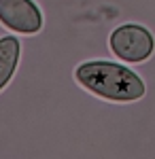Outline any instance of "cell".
Wrapping results in <instances>:
<instances>
[{
  "label": "cell",
  "instance_id": "cell-4",
  "mask_svg": "<svg viewBox=\"0 0 155 159\" xmlns=\"http://www.w3.org/2000/svg\"><path fill=\"white\" fill-rule=\"evenodd\" d=\"M21 55V45L15 36L0 38V91L11 83Z\"/></svg>",
  "mask_w": 155,
  "mask_h": 159
},
{
  "label": "cell",
  "instance_id": "cell-1",
  "mask_svg": "<svg viewBox=\"0 0 155 159\" xmlns=\"http://www.w3.org/2000/svg\"><path fill=\"white\" fill-rule=\"evenodd\" d=\"M74 79L89 93L119 104L136 102L147 91L144 81L134 70L108 60H92L79 64L74 68Z\"/></svg>",
  "mask_w": 155,
  "mask_h": 159
},
{
  "label": "cell",
  "instance_id": "cell-2",
  "mask_svg": "<svg viewBox=\"0 0 155 159\" xmlns=\"http://www.w3.org/2000/svg\"><path fill=\"white\" fill-rule=\"evenodd\" d=\"M108 47L119 60L128 61V64H138L153 55L155 38L144 25L123 24L110 32Z\"/></svg>",
  "mask_w": 155,
  "mask_h": 159
},
{
  "label": "cell",
  "instance_id": "cell-3",
  "mask_svg": "<svg viewBox=\"0 0 155 159\" xmlns=\"http://www.w3.org/2000/svg\"><path fill=\"white\" fill-rule=\"evenodd\" d=\"M0 24L17 34H38L45 19L34 0H0Z\"/></svg>",
  "mask_w": 155,
  "mask_h": 159
}]
</instances>
